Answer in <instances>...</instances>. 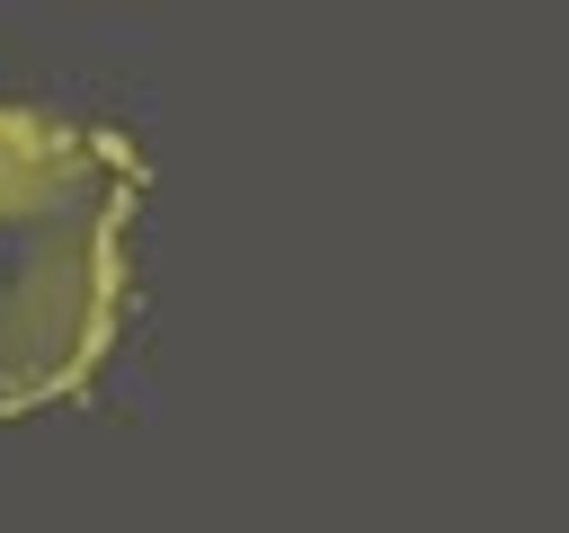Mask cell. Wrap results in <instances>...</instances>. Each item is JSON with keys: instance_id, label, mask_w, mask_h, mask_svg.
<instances>
[{"instance_id": "cell-1", "label": "cell", "mask_w": 569, "mask_h": 533, "mask_svg": "<svg viewBox=\"0 0 569 533\" xmlns=\"http://www.w3.org/2000/svg\"><path fill=\"white\" fill-rule=\"evenodd\" d=\"M142 204L133 133L0 98V418L98 391L133 311Z\"/></svg>"}]
</instances>
